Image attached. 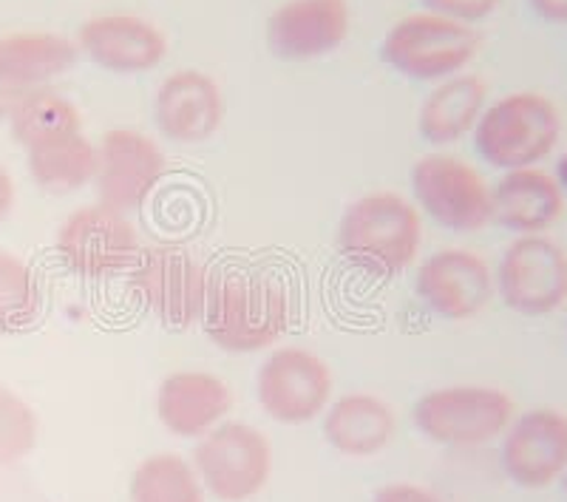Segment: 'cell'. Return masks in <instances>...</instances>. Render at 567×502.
<instances>
[{
  "label": "cell",
  "instance_id": "cell-1",
  "mask_svg": "<svg viewBox=\"0 0 567 502\" xmlns=\"http://www.w3.org/2000/svg\"><path fill=\"white\" fill-rule=\"evenodd\" d=\"M292 318L290 287L265 267H230L213 278L202 327L225 352L247 355L272 347Z\"/></svg>",
  "mask_w": 567,
  "mask_h": 502
},
{
  "label": "cell",
  "instance_id": "cell-2",
  "mask_svg": "<svg viewBox=\"0 0 567 502\" xmlns=\"http://www.w3.org/2000/svg\"><path fill=\"white\" fill-rule=\"evenodd\" d=\"M420 211L392 191L354 199L338 225V250L354 267L389 278L406 270L420 253Z\"/></svg>",
  "mask_w": 567,
  "mask_h": 502
},
{
  "label": "cell",
  "instance_id": "cell-3",
  "mask_svg": "<svg viewBox=\"0 0 567 502\" xmlns=\"http://www.w3.org/2000/svg\"><path fill=\"white\" fill-rule=\"evenodd\" d=\"M561 136V114L539 91H514L485 105L474 129V148L496 171L539 167Z\"/></svg>",
  "mask_w": 567,
  "mask_h": 502
},
{
  "label": "cell",
  "instance_id": "cell-4",
  "mask_svg": "<svg viewBox=\"0 0 567 502\" xmlns=\"http://www.w3.org/2000/svg\"><path fill=\"white\" fill-rule=\"evenodd\" d=\"M480 32L471 23L434 12L400 18L381 43V60L400 78L417 83H443L463 74L480 52Z\"/></svg>",
  "mask_w": 567,
  "mask_h": 502
},
{
  "label": "cell",
  "instance_id": "cell-5",
  "mask_svg": "<svg viewBox=\"0 0 567 502\" xmlns=\"http://www.w3.org/2000/svg\"><path fill=\"white\" fill-rule=\"evenodd\" d=\"M210 284V273L199 258L176 245L142 250L128 270V290L136 301L171 329H187L202 321Z\"/></svg>",
  "mask_w": 567,
  "mask_h": 502
},
{
  "label": "cell",
  "instance_id": "cell-6",
  "mask_svg": "<svg viewBox=\"0 0 567 502\" xmlns=\"http://www.w3.org/2000/svg\"><path fill=\"white\" fill-rule=\"evenodd\" d=\"M414 426L440 445H483L505 434L514 400L496 387L432 389L414 403Z\"/></svg>",
  "mask_w": 567,
  "mask_h": 502
},
{
  "label": "cell",
  "instance_id": "cell-7",
  "mask_svg": "<svg viewBox=\"0 0 567 502\" xmlns=\"http://www.w3.org/2000/svg\"><path fill=\"white\" fill-rule=\"evenodd\" d=\"M65 270L83 278H109L131 270L140 258V233L128 213L103 205H85L69 213L54 238Z\"/></svg>",
  "mask_w": 567,
  "mask_h": 502
},
{
  "label": "cell",
  "instance_id": "cell-8",
  "mask_svg": "<svg viewBox=\"0 0 567 502\" xmlns=\"http://www.w3.org/2000/svg\"><path fill=\"white\" fill-rule=\"evenodd\" d=\"M194 469L216 500L245 502L270 480V440L250 423H219L196 443Z\"/></svg>",
  "mask_w": 567,
  "mask_h": 502
},
{
  "label": "cell",
  "instance_id": "cell-9",
  "mask_svg": "<svg viewBox=\"0 0 567 502\" xmlns=\"http://www.w3.org/2000/svg\"><path fill=\"white\" fill-rule=\"evenodd\" d=\"M412 194L425 216L452 233H477L491 225V187L460 156L425 154L412 167Z\"/></svg>",
  "mask_w": 567,
  "mask_h": 502
},
{
  "label": "cell",
  "instance_id": "cell-10",
  "mask_svg": "<svg viewBox=\"0 0 567 502\" xmlns=\"http://www.w3.org/2000/svg\"><path fill=\"white\" fill-rule=\"evenodd\" d=\"M505 307L519 316H550L567 301V253L545 233L516 236L494 276Z\"/></svg>",
  "mask_w": 567,
  "mask_h": 502
},
{
  "label": "cell",
  "instance_id": "cell-11",
  "mask_svg": "<svg viewBox=\"0 0 567 502\" xmlns=\"http://www.w3.org/2000/svg\"><path fill=\"white\" fill-rule=\"evenodd\" d=\"M332 383V369L321 355L303 347H281L258 369L256 395L272 420L298 426L327 412Z\"/></svg>",
  "mask_w": 567,
  "mask_h": 502
},
{
  "label": "cell",
  "instance_id": "cell-12",
  "mask_svg": "<svg viewBox=\"0 0 567 502\" xmlns=\"http://www.w3.org/2000/svg\"><path fill=\"white\" fill-rule=\"evenodd\" d=\"M168 174L165 154L148 134L134 129H111L97 145L94 187L103 205L114 211H140Z\"/></svg>",
  "mask_w": 567,
  "mask_h": 502
},
{
  "label": "cell",
  "instance_id": "cell-13",
  "mask_svg": "<svg viewBox=\"0 0 567 502\" xmlns=\"http://www.w3.org/2000/svg\"><path fill=\"white\" fill-rule=\"evenodd\" d=\"M414 290L440 318L465 321L491 301L496 284L483 256L465 247H445L425 258L414 278Z\"/></svg>",
  "mask_w": 567,
  "mask_h": 502
},
{
  "label": "cell",
  "instance_id": "cell-14",
  "mask_svg": "<svg viewBox=\"0 0 567 502\" xmlns=\"http://www.w3.org/2000/svg\"><path fill=\"white\" fill-rule=\"evenodd\" d=\"M352 12L347 0H284L267 18V49L287 63H307L341 49Z\"/></svg>",
  "mask_w": 567,
  "mask_h": 502
},
{
  "label": "cell",
  "instance_id": "cell-15",
  "mask_svg": "<svg viewBox=\"0 0 567 502\" xmlns=\"http://www.w3.org/2000/svg\"><path fill=\"white\" fill-rule=\"evenodd\" d=\"M505 474L523 489H545L567 471V418L559 409H530L511 420L503 440Z\"/></svg>",
  "mask_w": 567,
  "mask_h": 502
},
{
  "label": "cell",
  "instance_id": "cell-16",
  "mask_svg": "<svg viewBox=\"0 0 567 502\" xmlns=\"http://www.w3.org/2000/svg\"><path fill=\"white\" fill-rule=\"evenodd\" d=\"M80 54L111 74H145L168 54V38L140 14L111 12L89 18L78 32Z\"/></svg>",
  "mask_w": 567,
  "mask_h": 502
},
{
  "label": "cell",
  "instance_id": "cell-17",
  "mask_svg": "<svg viewBox=\"0 0 567 502\" xmlns=\"http://www.w3.org/2000/svg\"><path fill=\"white\" fill-rule=\"evenodd\" d=\"M154 120L162 136L176 145H199L225 123L219 83L196 69H179L162 80L154 98Z\"/></svg>",
  "mask_w": 567,
  "mask_h": 502
},
{
  "label": "cell",
  "instance_id": "cell-18",
  "mask_svg": "<svg viewBox=\"0 0 567 502\" xmlns=\"http://www.w3.org/2000/svg\"><path fill=\"white\" fill-rule=\"evenodd\" d=\"M230 387L219 375L182 369L156 389V418L176 438H202L230 412Z\"/></svg>",
  "mask_w": 567,
  "mask_h": 502
},
{
  "label": "cell",
  "instance_id": "cell-19",
  "mask_svg": "<svg viewBox=\"0 0 567 502\" xmlns=\"http://www.w3.org/2000/svg\"><path fill=\"white\" fill-rule=\"evenodd\" d=\"M565 213V194L542 167L505 171L491 187V222L516 236H539L550 230Z\"/></svg>",
  "mask_w": 567,
  "mask_h": 502
},
{
  "label": "cell",
  "instance_id": "cell-20",
  "mask_svg": "<svg viewBox=\"0 0 567 502\" xmlns=\"http://www.w3.org/2000/svg\"><path fill=\"white\" fill-rule=\"evenodd\" d=\"M78 40L58 32H12L0 38V83L20 91L45 89L78 65Z\"/></svg>",
  "mask_w": 567,
  "mask_h": 502
},
{
  "label": "cell",
  "instance_id": "cell-21",
  "mask_svg": "<svg viewBox=\"0 0 567 502\" xmlns=\"http://www.w3.org/2000/svg\"><path fill=\"white\" fill-rule=\"evenodd\" d=\"M488 105V89L477 74H454L432 89L423 100L417 131L429 145H454L474 134Z\"/></svg>",
  "mask_w": 567,
  "mask_h": 502
},
{
  "label": "cell",
  "instance_id": "cell-22",
  "mask_svg": "<svg viewBox=\"0 0 567 502\" xmlns=\"http://www.w3.org/2000/svg\"><path fill=\"white\" fill-rule=\"evenodd\" d=\"M394 434V412L378 395H343L323 414V438L347 458H372Z\"/></svg>",
  "mask_w": 567,
  "mask_h": 502
},
{
  "label": "cell",
  "instance_id": "cell-23",
  "mask_svg": "<svg viewBox=\"0 0 567 502\" xmlns=\"http://www.w3.org/2000/svg\"><path fill=\"white\" fill-rule=\"evenodd\" d=\"M29 176L52 196L78 194L97 174V145L85 131H71L27 148Z\"/></svg>",
  "mask_w": 567,
  "mask_h": 502
},
{
  "label": "cell",
  "instance_id": "cell-24",
  "mask_svg": "<svg viewBox=\"0 0 567 502\" xmlns=\"http://www.w3.org/2000/svg\"><path fill=\"white\" fill-rule=\"evenodd\" d=\"M9 129L14 142L27 151L60 134L83 131V114L69 98L45 85V89L27 91V98L20 100L14 114L9 116Z\"/></svg>",
  "mask_w": 567,
  "mask_h": 502
},
{
  "label": "cell",
  "instance_id": "cell-25",
  "mask_svg": "<svg viewBox=\"0 0 567 502\" xmlns=\"http://www.w3.org/2000/svg\"><path fill=\"white\" fill-rule=\"evenodd\" d=\"M128 496L131 502H205V485L194 463L174 451H159L136 465Z\"/></svg>",
  "mask_w": 567,
  "mask_h": 502
},
{
  "label": "cell",
  "instance_id": "cell-26",
  "mask_svg": "<svg viewBox=\"0 0 567 502\" xmlns=\"http://www.w3.org/2000/svg\"><path fill=\"white\" fill-rule=\"evenodd\" d=\"M40 281L14 253L0 250V335H18L40 316Z\"/></svg>",
  "mask_w": 567,
  "mask_h": 502
},
{
  "label": "cell",
  "instance_id": "cell-27",
  "mask_svg": "<svg viewBox=\"0 0 567 502\" xmlns=\"http://www.w3.org/2000/svg\"><path fill=\"white\" fill-rule=\"evenodd\" d=\"M40 423L32 406L0 383V465H14L38 445Z\"/></svg>",
  "mask_w": 567,
  "mask_h": 502
},
{
  "label": "cell",
  "instance_id": "cell-28",
  "mask_svg": "<svg viewBox=\"0 0 567 502\" xmlns=\"http://www.w3.org/2000/svg\"><path fill=\"white\" fill-rule=\"evenodd\" d=\"M425 12L443 14V18L460 20V23H480L499 9L503 0H420Z\"/></svg>",
  "mask_w": 567,
  "mask_h": 502
},
{
  "label": "cell",
  "instance_id": "cell-29",
  "mask_svg": "<svg viewBox=\"0 0 567 502\" xmlns=\"http://www.w3.org/2000/svg\"><path fill=\"white\" fill-rule=\"evenodd\" d=\"M372 502H443L437 494H432L429 489H420L412 483H392L383 485Z\"/></svg>",
  "mask_w": 567,
  "mask_h": 502
},
{
  "label": "cell",
  "instance_id": "cell-30",
  "mask_svg": "<svg viewBox=\"0 0 567 502\" xmlns=\"http://www.w3.org/2000/svg\"><path fill=\"white\" fill-rule=\"evenodd\" d=\"M530 9L539 20L554 23V27H567V0H528Z\"/></svg>",
  "mask_w": 567,
  "mask_h": 502
},
{
  "label": "cell",
  "instance_id": "cell-31",
  "mask_svg": "<svg viewBox=\"0 0 567 502\" xmlns=\"http://www.w3.org/2000/svg\"><path fill=\"white\" fill-rule=\"evenodd\" d=\"M14 199H18V187H14L12 174H9L7 167L0 165V225L9 219V213H12Z\"/></svg>",
  "mask_w": 567,
  "mask_h": 502
},
{
  "label": "cell",
  "instance_id": "cell-32",
  "mask_svg": "<svg viewBox=\"0 0 567 502\" xmlns=\"http://www.w3.org/2000/svg\"><path fill=\"white\" fill-rule=\"evenodd\" d=\"M23 98H27V91L0 83V123H9V116L14 114V109H18V103Z\"/></svg>",
  "mask_w": 567,
  "mask_h": 502
},
{
  "label": "cell",
  "instance_id": "cell-33",
  "mask_svg": "<svg viewBox=\"0 0 567 502\" xmlns=\"http://www.w3.org/2000/svg\"><path fill=\"white\" fill-rule=\"evenodd\" d=\"M554 180H556V185L561 187V194H565V199H567V154H561L559 162H556Z\"/></svg>",
  "mask_w": 567,
  "mask_h": 502
},
{
  "label": "cell",
  "instance_id": "cell-34",
  "mask_svg": "<svg viewBox=\"0 0 567 502\" xmlns=\"http://www.w3.org/2000/svg\"><path fill=\"white\" fill-rule=\"evenodd\" d=\"M561 485H565V494H567V471H565V474H561Z\"/></svg>",
  "mask_w": 567,
  "mask_h": 502
}]
</instances>
